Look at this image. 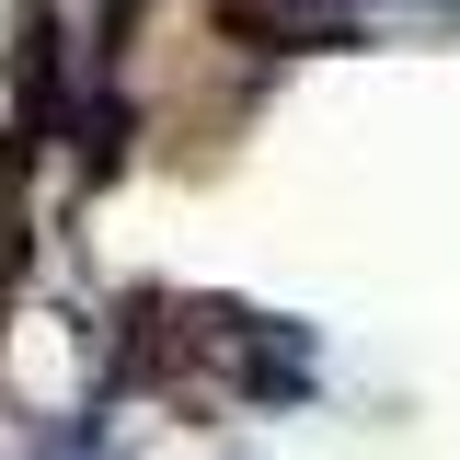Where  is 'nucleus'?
<instances>
[{"instance_id": "1", "label": "nucleus", "mask_w": 460, "mask_h": 460, "mask_svg": "<svg viewBox=\"0 0 460 460\" xmlns=\"http://www.w3.org/2000/svg\"><path fill=\"white\" fill-rule=\"evenodd\" d=\"M368 12H380V0H368ZM414 12H438V23H460V0H414Z\"/></svg>"}]
</instances>
